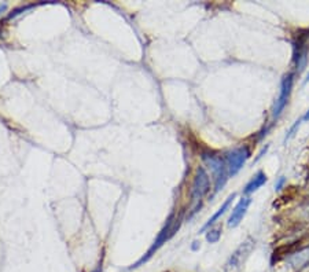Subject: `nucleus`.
<instances>
[{"instance_id":"f257e3e1","label":"nucleus","mask_w":309,"mask_h":272,"mask_svg":"<svg viewBox=\"0 0 309 272\" xmlns=\"http://www.w3.org/2000/svg\"><path fill=\"white\" fill-rule=\"evenodd\" d=\"M180 224H182V220H180V219H176L175 215L172 213V215L168 217V220H166V223H165V226L162 227V230L158 233L157 238H155V240L153 242V245L150 246V249L146 252V254L142 257V259L138 260L133 266L129 267V270H136V268L142 267L145 263H147L149 260L152 259L158 249H159V247H162L164 243H166V242H168V240H169L173 235L176 234V231L180 228Z\"/></svg>"},{"instance_id":"f03ea898","label":"nucleus","mask_w":309,"mask_h":272,"mask_svg":"<svg viewBox=\"0 0 309 272\" xmlns=\"http://www.w3.org/2000/svg\"><path fill=\"white\" fill-rule=\"evenodd\" d=\"M210 190V179L206 169L203 166H198L195 177L193 182V189H191V202H193V209L187 215V220H191L194 216L199 212L202 208V199Z\"/></svg>"},{"instance_id":"7ed1b4c3","label":"nucleus","mask_w":309,"mask_h":272,"mask_svg":"<svg viewBox=\"0 0 309 272\" xmlns=\"http://www.w3.org/2000/svg\"><path fill=\"white\" fill-rule=\"evenodd\" d=\"M202 161L208 166V169L212 173L213 182H215V190L213 195L226 186L228 180V169L226 165V159L221 155H217L215 153H202Z\"/></svg>"},{"instance_id":"20e7f679","label":"nucleus","mask_w":309,"mask_h":272,"mask_svg":"<svg viewBox=\"0 0 309 272\" xmlns=\"http://www.w3.org/2000/svg\"><path fill=\"white\" fill-rule=\"evenodd\" d=\"M254 247H256V240L253 238H247L246 240H243L239 246L235 249V252L230 256V259L227 260L226 267H224V271L235 272L236 270H239L247 260V257L250 256Z\"/></svg>"},{"instance_id":"39448f33","label":"nucleus","mask_w":309,"mask_h":272,"mask_svg":"<svg viewBox=\"0 0 309 272\" xmlns=\"http://www.w3.org/2000/svg\"><path fill=\"white\" fill-rule=\"evenodd\" d=\"M250 155H252V153L247 146H239L231 152H228L224 157L228 169V176H236L240 169L243 168V165L246 164L247 159L250 158Z\"/></svg>"},{"instance_id":"423d86ee","label":"nucleus","mask_w":309,"mask_h":272,"mask_svg":"<svg viewBox=\"0 0 309 272\" xmlns=\"http://www.w3.org/2000/svg\"><path fill=\"white\" fill-rule=\"evenodd\" d=\"M293 82H294V75L293 73L286 75L283 77L282 82H280V92H279L278 99L275 102V106H273V110H272V117L273 118H278L279 116L282 114V112L284 110V108H286L287 102L290 99Z\"/></svg>"},{"instance_id":"0eeeda50","label":"nucleus","mask_w":309,"mask_h":272,"mask_svg":"<svg viewBox=\"0 0 309 272\" xmlns=\"http://www.w3.org/2000/svg\"><path fill=\"white\" fill-rule=\"evenodd\" d=\"M307 38H301L298 36L296 41H294V47H293V64L296 66V70L298 73H301L305 66H307V61H308V52L309 45L307 44Z\"/></svg>"},{"instance_id":"6e6552de","label":"nucleus","mask_w":309,"mask_h":272,"mask_svg":"<svg viewBox=\"0 0 309 272\" xmlns=\"http://www.w3.org/2000/svg\"><path fill=\"white\" fill-rule=\"evenodd\" d=\"M250 203H252V198L250 196H242L238 203L233 206L232 212H231V216H230V219H228V223L227 226L230 228H235L238 227L240 224V222L243 220V217L246 216L247 213V209L250 206Z\"/></svg>"},{"instance_id":"1a4fd4ad","label":"nucleus","mask_w":309,"mask_h":272,"mask_svg":"<svg viewBox=\"0 0 309 272\" xmlns=\"http://www.w3.org/2000/svg\"><path fill=\"white\" fill-rule=\"evenodd\" d=\"M267 180H268V177L265 175L264 171H259L254 176L249 180L246 183V186L243 187V195L245 196H249L250 194H253L254 191H257L259 189H261L265 183H267Z\"/></svg>"},{"instance_id":"9d476101","label":"nucleus","mask_w":309,"mask_h":272,"mask_svg":"<svg viewBox=\"0 0 309 272\" xmlns=\"http://www.w3.org/2000/svg\"><path fill=\"white\" fill-rule=\"evenodd\" d=\"M235 198H236V193H232V194L228 196L227 199H226V201L223 202V205H221L220 208L217 209V212H216L215 215L212 216V217L209 219L208 222H206V223H205V224H203V226H202V228H201V230H199V231H198V233H199V234H201V233H205L206 230H209V228L212 227V226H213V224H215V223L217 222L219 219H220L221 216H223V215H224V213H226V212H227V209L230 208V205L232 203V201H233V199H235Z\"/></svg>"},{"instance_id":"9b49d317","label":"nucleus","mask_w":309,"mask_h":272,"mask_svg":"<svg viewBox=\"0 0 309 272\" xmlns=\"http://www.w3.org/2000/svg\"><path fill=\"white\" fill-rule=\"evenodd\" d=\"M221 238V227L209 228L206 233V240L209 243H217Z\"/></svg>"},{"instance_id":"f8f14e48","label":"nucleus","mask_w":309,"mask_h":272,"mask_svg":"<svg viewBox=\"0 0 309 272\" xmlns=\"http://www.w3.org/2000/svg\"><path fill=\"white\" fill-rule=\"evenodd\" d=\"M283 183H284V177L282 176V177H280V179H279L278 183L275 184V190H276V191L280 190V189H282V186H283Z\"/></svg>"},{"instance_id":"ddd939ff","label":"nucleus","mask_w":309,"mask_h":272,"mask_svg":"<svg viewBox=\"0 0 309 272\" xmlns=\"http://www.w3.org/2000/svg\"><path fill=\"white\" fill-rule=\"evenodd\" d=\"M199 247H201V242H199V240H194V242H193V245H191V249L195 252V250H198Z\"/></svg>"},{"instance_id":"4468645a","label":"nucleus","mask_w":309,"mask_h":272,"mask_svg":"<svg viewBox=\"0 0 309 272\" xmlns=\"http://www.w3.org/2000/svg\"><path fill=\"white\" fill-rule=\"evenodd\" d=\"M303 121L304 122H309V109L307 110V113L303 116Z\"/></svg>"},{"instance_id":"2eb2a0df","label":"nucleus","mask_w":309,"mask_h":272,"mask_svg":"<svg viewBox=\"0 0 309 272\" xmlns=\"http://www.w3.org/2000/svg\"><path fill=\"white\" fill-rule=\"evenodd\" d=\"M267 150H268V146H265L264 149H263V150L260 152V154H259V157H257V159L261 158V157H263V154H264V153H267ZM257 159H256V161H257Z\"/></svg>"},{"instance_id":"dca6fc26","label":"nucleus","mask_w":309,"mask_h":272,"mask_svg":"<svg viewBox=\"0 0 309 272\" xmlns=\"http://www.w3.org/2000/svg\"><path fill=\"white\" fill-rule=\"evenodd\" d=\"M6 10H7V4H4V3H3V4H0V14L4 13Z\"/></svg>"},{"instance_id":"f3484780","label":"nucleus","mask_w":309,"mask_h":272,"mask_svg":"<svg viewBox=\"0 0 309 272\" xmlns=\"http://www.w3.org/2000/svg\"><path fill=\"white\" fill-rule=\"evenodd\" d=\"M101 271H102V267L99 266V267H98V268H96V270H94V271H92V272H101Z\"/></svg>"},{"instance_id":"a211bd4d","label":"nucleus","mask_w":309,"mask_h":272,"mask_svg":"<svg viewBox=\"0 0 309 272\" xmlns=\"http://www.w3.org/2000/svg\"><path fill=\"white\" fill-rule=\"evenodd\" d=\"M309 81V72H308V75H307V78H305V81H304V84H307V82Z\"/></svg>"}]
</instances>
